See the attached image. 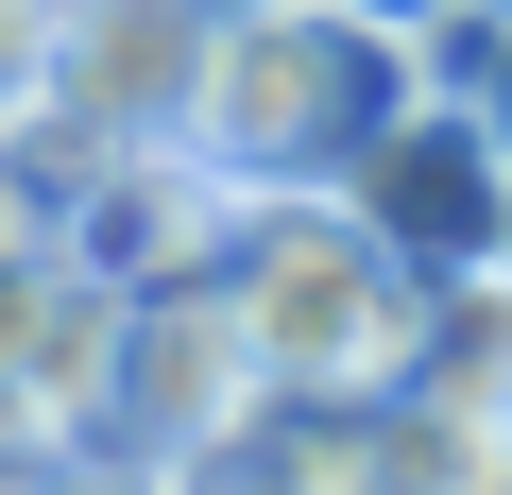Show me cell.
<instances>
[{"instance_id": "6da1fadb", "label": "cell", "mask_w": 512, "mask_h": 495, "mask_svg": "<svg viewBox=\"0 0 512 495\" xmlns=\"http://www.w3.org/2000/svg\"><path fill=\"white\" fill-rule=\"evenodd\" d=\"M427 86L410 35L342 18V0H239L188 52V154L256 205V188H359V154L393 137V103Z\"/></svg>"}, {"instance_id": "7a4b0ae2", "label": "cell", "mask_w": 512, "mask_h": 495, "mask_svg": "<svg viewBox=\"0 0 512 495\" xmlns=\"http://www.w3.org/2000/svg\"><path fill=\"white\" fill-rule=\"evenodd\" d=\"M205 291L239 308V342H256L274 393H393V359L427 325V274L359 222V188H256L222 222Z\"/></svg>"}, {"instance_id": "3957f363", "label": "cell", "mask_w": 512, "mask_h": 495, "mask_svg": "<svg viewBox=\"0 0 512 495\" xmlns=\"http://www.w3.org/2000/svg\"><path fill=\"white\" fill-rule=\"evenodd\" d=\"M359 222L393 239L410 274H495V257H512V137L427 69V86L393 103V137L359 154Z\"/></svg>"}, {"instance_id": "277c9868", "label": "cell", "mask_w": 512, "mask_h": 495, "mask_svg": "<svg viewBox=\"0 0 512 495\" xmlns=\"http://www.w3.org/2000/svg\"><path fill=\"white\" fill-rule=\"evenodd\" d=\"M35 222L69 239V257H86L103 291H188V274L222 257L239 188H222L188 137H103V154H69V171L35 188Z\"/></svg>"}, {"instance_id": "5b68a950", "label": "cell", "mask_w": 512, "mask_h": 495, "mask_svg": "<svg viewBox=\"0 0 512 495\" xmlns=\"http://www.w3.org/2000/svg\"><path fill=\"white\" fill-rule=\"evenodd\" d=\"M120 308H137V291H103L52 222H18V239H0V461L86 444L103 359H120Z\"/></svg>"}, {"instance_id": "8992f818", "label": "cell", "mask_w": 512, "mask_h": 495, "mask_svg": "<svg viewBox=\"0 0 512 495\" xmlns=\"http://www.w3.org/2000/svg\"><path fill=\"white\" fill-rule=\"evenodd\" d=\"M256 393V342H239V308L188 274V291H137L120 308V359H103V410H86V444H120V461H188L205 427H239Z\"/></svg>"}, {"instance_id": "52a82bcc", "label": "cell", "mask_w": 512, "mask_h": 495, "mask_svg": "<svg viewBox=\"0 0 512 495\" xmlns=\"http://www.w3.org/2000/svg\"><path fill=\"white\" fill-rule=\"evenodd\" d=\"M171 495H393L376 461V393H256L239 427H205L188 461H154Z\"/></svg>"}, {"instance_id": "ba28073f", "label": "cell", "mask_w": 512, "mask_h": 495, "mask_svg": "<svg viewBox=\"0 0 512 495\" xmlns=\"http://www.w3.org/2000/svg\"><path fill=\"white\" fill-rule=\"evenodd\" d=\"M0 495H171V478L120 444H35V461H0Z\"/></svg>"}, {"instance_id": "9c48e42d", "label": "cell", "mask_w": 512, "mask_h": 495, "mask_svg": "<svg viewBox=\"0 0 512 495\" xmlns=\"http://www.w3.org/2000/svg\"><path fill=\"white\" fill-rule=\"evenodd\" d=\"M427 69H444V86L512 137V18H444V35H427Z\"/></svg>"}, {"instance_id": "30bf717a", "label": "cell", "mask_w": 512, "mask_h": 495, "mask_svg": "<svg viewBox=\"0 0 512 495\" xmlns=\"http://www.w3.org/2000/svg\"><path fill=\"white\" fill-rule=\"evenodd\" d=\"M342 18H376V35H410V52H427V35L461 18V0H342Z\"/></svg>"}, {"instance_id": "8fae6325", "label": "cell", "mask_w": 512, "mask_h": 495, "mask_svg": "<svg viewBox=\"0 0 512 495\" xmlns=\"http://www.w3.org/2000/svg\"><path fill=\"white\" fill-rule=\"evenodd\" d=\"M444 495H512V444H478V461H461V478H444Z\"/></svg>"}, {"instance_id": "7c38bea8", "label": "cell", "mask_w": 512, "mask_h": 495, "mask_svg": "<svg viewBox=\"0 0 512 495\" xmlns=\"http://www.w3.org/2000/svg\"><path fill=\"white\" fill-rule=\"evenodd\" d=\"M171 18H239V0H171Z\"/></svg>"}, {"instance_id": "4fadbf2b", "label": "cell", "mask_w": 512, "mask_h": 495, "mask_svg": "<svg viewBox=\"0 0 512 495\" xmlns=\"http://www.w3.org/2000/svg\"><path fill=\"white\" fill-rule=\"evenodd\" d=\"M461 18H512V0H461Z\"/></svg>"}, {"instance_id": "5bb4252c", "label": "cell", "mask_w": 512, "mask_h": 495, "mask_svg": "<svg viewBox=\"0 0 512 495\" xmlns=\"http://www.w3.org/2000/svg\"><path fill=\"white\" fill-rule=\"evenodd\" d=\"M495 274H512V257H495Z\"/></svg>"}]
</instances>
